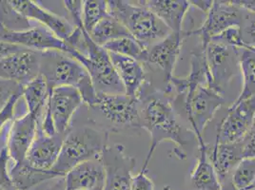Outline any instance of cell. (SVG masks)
<instances>
[{
    "label": "cell",
    "instance_id": "ab89813d",
    "mask_svg": "<svg viewBox=\"0 0 255 190\" xmlns=\"http://www.w3.org/2000/svg\"><path fill=\"white\" fill-rule=\"evenodd\" d=\"M221 190H235V188L233 186V184H232V182H231V179H229L227 180V181H225L223 183H221Z\"/></svg>",
    "mask_w": 255,
    "mask_h": 190
},
{
    "label": "cell",
    "instance_id": "2e32d148",
    "mask_svg": "<svg viewBox=\"0 0 255 190\" xmlns=\"http://www.w3.org/2000/svg\"><path fill=\"white\" fill-rule=\"evenodd\" d=\"M11 5L29 20L40 22L55 36L67 43L75 33L76 27L63 16L48 11L32 0H10Z\"/></svg>",
    "mask_w": 255,
    "mask_h": 190
},
{
    "label": "cell",
    "instance_id": "44dd1931",
    "mask_svg": "<svg viewBox=\"0 0 255 190\" xmlns=\"http://www.w3.org/2000/svg\"><path fill=\"white\" fill-rule=\"evenodd\" d=\"M208 155L220 183L231 179L238 164L243 160L242 141L232 144L215 143L208 148Z\"/></svg>",
    "mask_w": 255,
    "mask_h": 190
},
{
    "label": "cell",
    "instance_id": "74e56055",
    "mask_svg": "<svg viewBox=\"0 0 255 190\" xmlns=\"http://www.w3.org/2000/svg\"><path fill=\"white\" fill-rule=\"evenodd\" d=\"M243 158L255 159V129H252L250 133L242 141Z\"/></svg>",
    "mask_w": 255,
    "mask_h": 190
},
{
    "label": "cell",
    "instance_id": "6da1fadb",
    "mask_svg": "<svg viewBox=\"0 0 255 190\" xmlns=\"http://www.w3.org/2000/svg\"><path fill=\"white\" fill-rule=\"evenodd\" d=\"M147 82L139 95V116L142 129L149 132L150 146L143 167L148 168L155 149L164 141L175 145L174 153L180 159L187 158L186 149L191 142L197 141L192 130L181 125L170 95L165 92H150Z\"/></svg>",
    "mask_w": 255,
    "mask_h": 190
},
{
    "label": "cell",
    "instance_id": "277c9868",
    "mask_svg": "<svg viewBox=\"0 0 255 190\" xmlns=\"http://www.w3.org/2000/svg\"><path fill=\"white\" fill-rule=\"evenodd\" d=\"M110 133L95 126H80L68 132L59 157L52 168L55 178H64L77 165L99 157L108 146Z\"/></svg>",
    "mask_w": 255,
    "mask_h": 190
},
{
    "label": "cell",
    "instance_id": "83f0119b",
    "mask_svg": "<svg viewBox=\"0 0 255 190\" xmlns=\"http://www.w3.org/2000/svg\"><path fill=\"white\" fill-rule=\"evenodd\" d=\"M104 48L109 53L129 57L142 64H144L146 58L147 48H145L132 37H122L114 40L106 44Z\"/></svg>",
    "mask_w": 255,
    "mask_h": 190
},
{
    "label": "cell",
    "instance_id": "8992f818",
    "mask_svg": "<svg viewBox=\"0 0 255 190\" xmlns=\"http://www.w3.org/2000/svg\"><path fill=\"white\" fill-rule=\"evenodd\" d=\"M74 24L81 28L84 41L80 53L73 49L69 54L85 67L92 78L96 94L125 95L124 87L113 65L110 53L104 47L96 45L92 40L82 25V17L75 18Z\"/></svg>",
    "mask_w": 255,
    "mask_h": 190
},
{
    "label": "cell",
    "instance_id": "4fadbf2b",
    "mask_svg": "<svg viewBox=\"0 0 255 190\" xmlns=\"http://www.w3.org/2000/svg\"><path fill=\"white\" fill-rule=\"evenodd\" d=\"M191 36L190 32H170L168 36L147 48L144 65H152L159 68L164 74L166 87L172 79L173 72L179 58L184 40Z\"/></svg>",
    "mask_w": 255,
    "mask_h": 190
},
{
    "label": "cell",
    "instance_id": "603a6c76",
    "mask_svg": "<svg viewBox=\"0 0 255 190\" xmlns=\"http://www.w3.org/2000/svg\"><path fill=\"white\" fill-rule=\"evenodd\" d=\"M205 141L198 143L199 156L191 174V186L194 190H221V183L208 155Z\"/></svg>",
    "mask_w": 255,
    "mask_h": 190
},
{
    "label": "cell",
    "instance_id": "5b68a950",
    "mask_svg": "<svg viewBox=\"0 0 255 190\" xmlns=\"http://www.w3.org/2000/svg\"><path fill=\"white\" fill-rule=\"evenodd\" d=\"M110 14L120 22L129 34L145 48L170 34V30L140 1H108Z\"/></svg>",
    "mask_w": 255,
    "mask_h": 190
},
{
    "label": "cell",
    "instance_id": "f6af8a7d",
    "mask_svg": "<svg viewBox=\"0 0 255 190\" xmlns=\"http://www.w3.org/2000/svg\"></svg>",
    "mask_w": 255,
    "mask_h": 190
},
{
    "label": "cell",
    "instance_id": "f35d334b",
    "mask_svg": "<svg viewBox=\"0 0 255 190\" xmlns=\"http://www.w3.org/2000/svg\"><path fill=\"white\" fill-rule=\"evenodd\" d=\"M190 2H191V5L196 7L200 11H205L206 13H208V11H210V9L213 5L212 0H194V1H190Z\"/></svg>",
    "mask_w": 255,
    "mask_h": 190
},
{
    "label": "cell",
    "instance_id": "ba28073f",
    "mask_svg": "<svg viewBox=\"0 0 255 190\" xmlns=\"http://www.w3.org/2000/svg\"><path fill=\"white\" fill-rule=\"evenodd\" d=\"M246 14L247 11L234 5L233 1H213L205 21L198 29L190 31V35H198L200 47L206 50L214 37L231 28L240 27Z\"/></svg>",
    "mask_w": 255,
    "mask_h": 190
},
{
    "label": "cell",
    "instance_id": "7bdbcfd3",
    "mask_svg": "<svg viewBox=\"0 0 255 190\" xmlns=\"http://www.w3.org/2000/svg\"><path fill=\"white\" fill-rule=\"evenodd\" d=\"M0 190H2V189H1V188H0Z\"/></svg>",
    "mask_w": 255,
    "mask_h": 190
},
{
    "label": "cell",
    "instance_id": "9a60e30c",
    "mask_svg": "<svg viewBox=\"0 0 255 190\" xmlns=\"http://www.w3.org/2000/svg\"><path fill=\"white\" fill-rule=\"evenodd\" d=\"M41 52L24 49L0 59V79L20 86L30 83L39 75Z\"/></svg>",
    "mask_w": 255,
    "mask_h": 190
},
{
    "label": "cell",
    "instance_id": "d6986e66",
    "mask_svg": "<svg viewBox=\"0 0 255 190\" xmlns=\"http://www.w3.org/2000/svg\"><path fill=\"white\" fill-rule=\"evenodd\" d=\"M106 173L101 155L77 165L64 178L63 190H103Z\"/></svg>",
    "mask_w": 255,
    "mask_h": 190
},
{
    "label": "cell",
    "instance_id": "8d00e7d4",
    "mask_svg": "<svg viewBox=\"0 0 255 190\" xmlns=\"http://www.w3.org/2000/svg\"><path fill=\"white\" fill-rule=\"evenodd\" d=\"M21 89L20 85L0 79V110L6 106L11 96Z\"/></svg>",
    "mask_w": 255,
    "mask_h": 190
},
{
    "label": "cell",
    "instance_id": "1f68e13d",
    "mask_svg": "<svg viewBox=\"0 0 255 190\" xmlns=\"http://www.w3.org/2000/svg\"><path fill=\"white\" fill-rule=\"evenodd\" d=\"M212 41L221 43V44L231 46V47H234L236 49H249L250 48L248 45L245 44L242 39L240 27H234V28H231V29L225 31L221 34H219L218 36L213 38Z\"/></svg>",
    "mask_w": 255,
    "mask_h": 190
},
{
    "label": "cell",
    "instance_id": "30bf717a",
    "mask_svg": "<svg viewBox=\"0 0 255 190\" xmlns=\"http://www.w3.org/2000/svg\"><path fill=\"white\" fill-rule=\"evenodd\" d=\"M255 96L234 101L217 127L215 143L232 144L244 140L254 126Z\"/></svg>",
    "mask_w": 255,
    "mask_h": 190
},
{
    "label": "cell",
    "instance_id": "836d02e7",
    "mask_svg": "<svg viewBox=\"0 0 255 190\" xmlns=\"http://www.w3.org/2000/svg\"><path fill=\"white\" fill-rule=\"evenodd\" d=\"M242 39L246 45L255 49V13L248 12L240 26Z\"/></svg>",
    "mask_w": 255,
    "mask_h": 190
},
{
    "label": "cell",
    "instance_id": "60d3db41",
    "mask_svg": "<svg viewBox=\"0 0 255 190\" xmlns=\"http://www.w3.org/2000/svg\"><path fill=\"white\" fill-rule=\"evenodd\" d=\"M253 129H255V119H254V126H253Z\"/></svg>",
    "mask_w": 255,
    "mask_h": 190
},
{
    "label": "cell",
    "instance_id": "f546056e",
    "mask_svg": "<svg viewBox=\"0 0 255 190\" xmlns=\"http://www.w3.org/2000/svg\"><path fill=\"white\" fill-rule=\"evenodd\" d=\"M110 15L108 1L86 0L82 6V25L88 33L93 31L96 25Z\"/></svg>",
    "mask_w": 255,
    "mask_h": 190
},
{
    "label": "cell",
    "instance_id": "484cf974",
    "mask_svg": "<svg viewBox=\"0 0 255 190\" xmlns=\"http://www.w3.org/2000/svg\"><path fill=\"white\" fill-rule=\"evenodd\" d=\"M89 34L92 40L101 47L122 37H132L127 29L111 14L99 22Z\"/></svg>",
    "mask_w": 255,
    "mask_h": 190
},
{
    "label": "cell",
    "instance_id": "52a82bcc",
    "mask_svg": "<svg viewBox=\"0 0 255 190\" xmlns=\"http://www.w3.org/2000/svg\"><path fill=\"white\" fill-rule=\"evenodd\" d=\"M174 101L183 102L184 110L197 143L204 142L205 128L213 120L216 111L225 104L224 95L208 86L190 88L184 95L176 96Z\"/></svg>",
    "mask_w": 255,
    "mask_h": 190
},
{
    "label": "cell",
    "instance_id": "d590c367",
    "mask_svg": "<svg viewBox=\"0 0 255 190\" xmlns=\"http://www.w3.org/2000/svg\"><path fill=\"white\" fill-rule=\"evenodd\" d=\"M21 97L22 89L12 95L10 100L8 101V103L6 104V106L0 110V130L2 129V127H4V125H6L9 121L12 120L13 113H14V107Z\"/></svg>",
    "mask_w": 255,
    "mask_h": 190
},
{
    "label": "cell",
    "instance_id": "f1b7e54d",
    "mask_svg": "<svg viewBox=\"0 0 255 190\" xmlns=\"http://www.w3.org/2000/svg\"><path fill=\"white\" fill-rule=\"evenodd\" d=\"M0 25L11 32H22L31 29L29 19L22 15L9 0H0Z\"/></svg>",
    "mask_w": 255,
    "mask_h": 190
},
{
    "label": "cell",
    "instance_id": "4316f807",
    "mask_svg": "<svg viewBox=\"0 0 255 190\" xmlns=\"http://www.w3.org/2000/svg\"><path fill=\"white\" fill-rule=\"evenodd\" d=\"M239 68L242 74L243 85L235 101L255 96V49H239Z\"/></svg>",
    "mask_w": 255,
    "mask_h": 190
},
{
    "label": "cell",
    "instance_id": "7402d4cb",
    "mask_svg": "<svg viewBox=\"0 0 255 190\" xmlns=\"http://www.w3.org/2000/svg\"><path fill=\"white\" fill-rule=\"evenodd\" d=\"M140 3L152 11L170 32H181L184 18L191 7L186 0H140Z\"/></svg>",
    "mask_w": 255,
    "mask_h": 190
},
{
    "label": "cell",
    "instance_id": "cb8c5ba5",
    "mask_svg": "<svg viewBox=\"0 0 255 190\" xmlns=\"http://www.w3.org/2000/svg\"><path fill=\"white\" fill-rule=\"evenodd\" d=\"M10 175L18 190H31L43 183L56 179L52 170L33 169L24 161L13 164L10 170Z\"/></svg>",
    "mask_w": 255,
    "mask_h": 190
},
{
    "label": "cell",
    "instance_id": "7c38bea8",
    "mask_svg": "<svg viewBox=\"0 0 255 190\" xmlns=\"http://www.w3.org/2000/svg\"><path fill=\"white\" fill-rule=\"evenodd\" d=\"M0 41L36 52L60 51L70 53L73 50L44 26L31 28L22 32H11L0 25Z\"/></svg>",
    "mask_w": 255,
    "mask_h": 190
},
{
    "label": "cell",
    "instance_id": "e575fe53",
    "mask_svg": "<svg viewBox=\"0 0 255 190\" xmlns=\"http://www.w3.org/2000/svg\"><path fill=\"white\" fill-rule=\"evenodd\" d=\"M148 168L142 167L135 176H132L129 190H154L152 180L147 176Z\"/></svg>",
    "mask_w": 255,
    "mask_h": 190
},
{
    "label": "cell",
    "instance_id": "d6a6232c",
    "mask_svg": "<svg viewBox=\"0 0 255 190\" xmlns=\"http://www.w3.org/2000/svg\"><path fill=\"white\" fill-rule=\"evenodd\" d=\"M10 160L9 152L6 147L0 150V188L3 190H18L8 171V163Z\"/></svg>",
    "mask_w": 255,
    "mask_h": 190
},
{
    "label": "cell",
    "instance_id": "5bb4252c",
    "mask_svg": "<svg viewBox=\"0 0 255 190\" xmlns=\"http://www.w3.org/2000/svg\"><path fill=\"white\" fill-rule=\"evenodd\" d=\"M84 104L82 95L72 87H57L50 92L47 102L56 132L67 134L76 110Z\"/></svg>",
    "mask_w": 255,
    "mask_h": 190
},
{
    "label": "cell",
    "instance_id": "d4e9b609",
    "mask_svg": "<svg viewBox=\"0 0 255 190\" xmlns=\"http://www.w3.org/2000/svg\"><path fill=\"white\" fill-rule=\"evenodd\" d=\"M49 95L50 90L41 75L22 87V97L25 100L28 112L35 116L42 117Z\"/></svg>",
    "mask_w": 255,
    "mask_h": 190
},
{
    "label": "cell",
    "instance_id": "7a4b0ae2",
    "mask_svg": "<svg viewBox=\"0 0 255 190\" xmlns=\"http://www.w3.org/2000/svg\"><path fill=\"white\" fill-rule=\"evenodd\" d=\"M39 75L51 91L57 87H72L79 91L84 104L92 106L96 101V89L85 67L69 53L46 51L40 53Z\"/></svg>",
    "mask_w": 255,
    "mask_h": 190
},
{
    "label": "cell",
    "instance_id": "9c48e42d",
    "mask_svg": "<svg viewBox=\"0 0 255 190\" xmlns=\"http://www.w3.org/2000/svg\"><path fill=\"white\" fill-rule=\"evenodd\" d=\"M205 53L212 79L211 88L224 95L234 76L240 72L239 49L212 41Z\"/></svg>",
    "mask_w": 255,
    "mask_h": 190
},
{
    "label": "cell",
    "instance_id": "ffe728a7",
    "mask_svg": "<svg viewBox=\"0 0 255 190\" xmlns=\"http://www.w3.org/2000/svg\"><path fill=\"white\" fill-rule=\"evenodd\" d=\"M110 56L124 87L125 95L138 98L145 85L147 84V74L144 64L116 53H110Z\"/></svg>",
    "mask_w": 255,
    "mask_h": 190
},
{
    "label": "cell",
    "instance_id": "8fae6325",
    "mask_svg": "<svg viewBox=\"0 0 255 190\" xmlns=\"http://www.w3.org/2000/svg\"><path fill=\"white\" fill-rule=\"evenodd\" d=\"M106 178L103 190H129L136 160L120 144L107 146L101 154Z\"/></svg>",
    "mask_w": 255,
    "mask_h": 190
},
{
    "label": "cell",
    "instance_id": "ee69618b",
    "mask_svg": "<svg viewBox=\"0 0 255 190\" xmlns=\"http://www.w3.org/2000/svg\"></svg>",
    "mask_w": 255,
    "mask_h": 190
},
{
    "label": "cell",
    "instance_id": "ac0fdd59",
    "mask_svg": "<svg viewBox=\"0 0 255 190\" xmlns=\"http://www.w3.org/2000/svg\"><path fill=\"white\" fill-rule=\"evenodd\" d=\"M41 117L35 116L27 112L24 116L16 118L12 121L8 138L7 146L9 156L14 164L22 163L26 154L32 146L36 136L38 121Z\"/></svg>",
    "mask_w": 255,
    "mask_h": 190
},
{
    "label": "cell",
    "instance_id": "e0dca14e",
    "mask_svg": "<svg viewBox=\"0 0 255 190\" xmlns=\"http://www.w3.org/2000/svg\"><path fill=\"white\" fill-rule=\"evenodd\" d=\"M68 134V133H67ZM67 134L48 136L37 125L36 136L29 148L24 162L33 169L50 170L55 165Z\"/></svg>",
    "mask_w": 255,
    "mask_h": 190
},
{
    "label": "cell",
    "instance_id": "4dcf8cb0",
    "mask_svg": "<svg viewBox=\"0 0 255 190\" xmlns=\"http://www.w3.org/2000/svg\"><path fill=\"white\" fill-rule=\"evenodd\" d=\"M231 182L236 190L254 189L255 187V159H243L234 169Z\"/></svg>",
    "mask_w": 255,
    "mask_h": 190
},
{
    "label": "cell",
    "instance_id": "3957f363",
    "mask_svg": "<svg viewBox=\"0 0 255 190\" xmlns=\"http://www.w3.org/2000/svg\"><path fill=\"white\" fill-rule=\"evenodd\" d=\"M89 121L111 133L137 132L141 128L138 98L126 95L97 94L96 101L88 106Z\"/></svg>",
    "mask_w": 255,
    "mask_h": 190
},
{
    "label": "cell",
    "instance_id": "b9f144b4",
    "mask_svg": "<svg viewBox=\"0 0 255 190\" xmlns=\"http://www.w3.org/2000/svg\"><path fill=\"white\" fill-rule=\"evenodd\" d=\"M255 190V188H254V189H252V190Z\"/></svg>",
    "mask_w": 255,
    "mask_h": 190
}]
</instances>
